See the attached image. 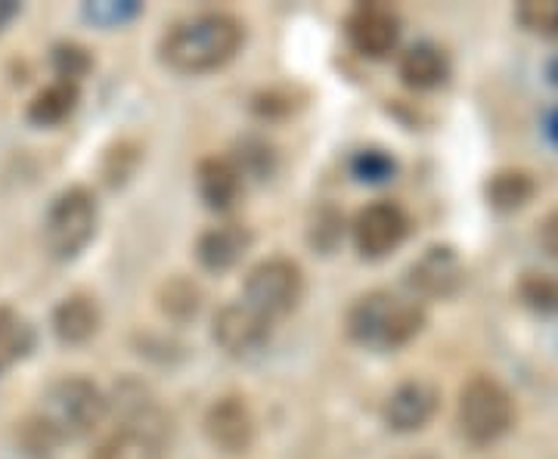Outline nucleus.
<instances>
[{
  "mask_svg": "<svg viewBox=\"0 0 558 459\" xmlns=\"http://www.w3.org/2000/svg\"><path fill=\"white\" fill-rule=\"evenodd\" d=\"M549 78H553V84H558V57L549 62Z\"/></svg>",
  "mask_w": 558,
  "mask_h": 459,
  "instance_id": "obj_30",
  "label": "nucleus"
},
{
  "mask_svg": "<svg viewBox=\"0 0 558 459\" xmlns=\"http://www.w3.org/2000/svg\"><path fill=\"white\" fill-rule=\"evenodd\" d=\"M400 459H435V457H425V454H413V457H400Z\"/></svg>",
  "mask_w": 558,
  "mask_h": 459,
  "instance_id": "obj_31",
  "label": "nucleus"
},
{
  "mask_svg": "<svg viewBox=\"0 0 558 459\" xmlns=\"http://www.w3.org/2000/svg\"><path fill=\"white\" fill-rule=\"evenodd\" d=\"M348 38L369 60H385L400 40L398 13L385 3H360L348 16Z\"/></svg>",
  "mask_w": 558,
  "mask_h": 459,
  "instance_id": "obj_11",
  "label": "nucleus"
},
{
  "mask_svg": "<svg viewBox=\"0 0 558 459\" xmlns=\"http://www.w3.org/2000/svg\"><path fill=\"white\" fill-rule=\"evenodd\" d=\"M274 333V323L267 317H260L255 307H248L245 301L227 304L215 314L211 323V336L230 358H248L258 348L267 345Z\"/></svg>",
  "mask_w": 558,
  "mask_h": 459,
  "instance_id": "obj_10",
  "label": "nucleus"
},
{
  "mask_svg": "<svg viewBox=\"0 0 558 459\" xmlns=\"http://www.w3.org/2000/svg\"><path fill=\"white\" fill-rule=\"evenodd\" d=\"M515 420H519L515 400L509 395V388L494 376L478 373L459 388L457 425L465 440L478 447L494 444L515 425Z\"/></svg>",
  "mask_w": 558,
  "mask_h": 459,
  "instance_id": "obj_3",
  "label": "nucleus"
},
{
  "mask_svg": "<svg viewBox=\"0 0 558 459\" xmlns=\"http://www.w3.org/2000/svg\"><path fill=\"white\" fill-rule=\"evenodd\" d=\"M549 134H553V141L558 143V112H553V119H549Z\"/></svg>",
  "mask_w": 558,
  "mask_h": 459,
  "instance_id": "obj_29",
  "label": "nucleus"
},
{
  "mask_svg": "<svg viewBox=\"0 0 558 459\" xmlns=\"http://www.w3.org/2000/svg\"><path fill=\"white\" fill-rule=\"evenodd\" d=\"M248 245H252V233L240 224L208 227L196 240V261L211 274H223L245 258Z\"/></svg>",
  "mask_w": 558,
  "mask_h": 459,
  "instance_id": "obj_14",
  "label": "nucleus"
},
{
  "mask_svg": "<svg viewBox=\"0 0 558 459\" xmlns=\"http://www.w3.org/2000/svg\"><path fill=\"white\" fill-rule=\"evenodd\" d=\"M515 292H519L521 304L531 307L534 314H543V317H556L558 314V277H553V274L527 270L519 277Z\"/></svg>",
  "mask_w": 558,
  "mask_h": 459,
  "instance_id": "obj_23",
  "label": "nucleus"
},
{
  "mask_svg": "<svg viewBox=\"0 0 558 459\" xmlns=\"http://www.w3.org/2000/svg\"><path fill=\"white\" fill-rule=\"evenodd\" d=\"M78 106V84L72 81H53L50 87H44L35 94V100L28 102V121L38 128H53L65 121Z\"/></svg>",
  "mask_w": 558,
  "mask_h": 459,
  "instance_id": "obj_19",
  "label": "nucleus"
},
{
  "mask_svg": "<svg viewBox=\"0 0 558 459\" xmlns=\"http://www.w3.org/2000/svg\"><path fill=\"white\" fill-rule=\"evenodd\" d=\"M38 413L53 425L62 440H81L100 428L109 413V400L90 379L62 376L44 391Z\"/></svg>",
  "mask_w": 558,
  "mask_h": 459,
  "instance_id": "obj_4",
  "label": "nucleus"
},
{
  "mask_svg": "<svg viewBox=\"0 0 558 459\" xmlns=\"http://www.w3.org/2000/svg\"><path fill=\"white\" fill-rule=\"evenodd\" d=\"M534 193H537V180L524 168H502L497 174H490L484 186V196L497 212H519L534 200Z\"/></svg>",
  "mask_w": 558,
  "mask_h": 459,
  "instance_id": "obj_18",
  "label": "nucleus"
},
{
  "mask_svg": "<svg viewBox=\"0 0 558 459\" xmlns=\"http://www.w3.org/2000/svg\"><path fill=\"white\" fill-rule=\"evenodd\" d=\"M100 329V304L87 292H72L53 311V333L62 345H84Z\"/></svg>",
  "mask_w": 558,
  "mask_h": 459,
  "instance_id": "obj_16",
  "label": "nucleus"
},
{
  "mask_svg": "<svg viewBox=\"0 0 558 459\" xmlns=\"http://www.w3.org/2000/svg\"><path fill=\"white\" fill-rule=\"evenodd\" d=\"M440 407V388L428 379L400 382L385 403V422L391 432L410 435L422 432L428 422L435 420Z\"/></svg>",
  "mask_w": 558,
  "mask_h": 459,
  "instance_id": "obj_12",
  "label": "nucleus"
},
{
  "mask_svg": "<svg viewBox=\"0 0 558 459\" xmlns=\"http://www.w3.org/2000/svg\"><path fill=\"white\" fill-rule=\"evenodd\" d=\"M53 69H57L60 81L78 84V78L90 72V53L78 44H60V47H53Z\"/></svg>",
  "mask_w": 558,
  "mask_h": 459,
  "instance_id": "obj_26",
  "label": "nucleus"
},
{
  "mask_svg": "<svg viewBox=\"0 0 558 459\" xmlns=\"http://www.w3.org/2000/svg\"><path fill=\"white\" fill-rule=\"evenodd\" d=\"M515 20L539 38H558V0H524L515 7Z\"/></svg>",
  "mask_w": 558,
  "mask_h": 459,
  "instance_id": "obj_25",
  "label": "nucleus"
},
{
  "mask_svg": "<svg viewBox=\"0 0 558 459\" xmlns=\"http://www.w3.org/2000/svg\"><path fill=\"white\" fill-rule=\"evenodd\" d=\"M202 307V292L199 286L193 280H186V277H168V280L161 282L159 289V311L165 317L178 319H193L199 314Z\"/></svg>",
  "mask_w": 558,
  "mask_h": 459,
  "instance_id": "obj_21",
  "label": "nucleus"
},
{
  "mask_svg": "<svg viewBox=\"0 0 558 459\" xmlns=\"http://www.w3.org/2000/svg\"><path fill=\"white\" fill-rule=\"evenodd\" d=\"M400 81L413 90H435L450 75V60L438 44L422 40L400 57Z\"/></svg>",
  "mask_w": 558,
  "mask_h": 459,
  "instance_id": "obj_17",
  "label": "nucleus"
},
{
  "mask_svg": "<svg viewBox=\"0 0 558 459\" xmlns=\"http://www.w3.org/2000/svg\"><path fill=\"white\" fill-rule=\"evenodd\" d=\"M97 233V200L87 186L62 190L44 220V245L57 261L78 258Z\"/></svg>",
  "mask_w": 558,
  "mask_h": 459,
  "instance_id": "obj_5",
  "label": "nucleus"
},
{
  "mask_svg": "<svg viewBox=\"0 0 558 459\" xmlns=\"http://www.w3.org/2000/svg\"><path fill=\"white\" fill-rule=\"evenodd\" d=\"M304 299V274L292 258H264L245 277V304L270 323L289 317Z\"/></svg>",
  "mask_w": 558,
  "mask_h": 459,
  "instance_id": "obj_6",
  "label": "nucleus"
},
{
  "mask_svg": "<svg viewBox=\"0 0 558 459\" xmlns=\"http://www.w3.org/2000/svg\"><path fill=\"white\" fill-rule=\"evenodd\" d=\"M32 348V329L10 304H0V373L10 370Z\"/></svg>",
  "mask_w": 558,
  "mask_h": 459,
  "instance_id": "obj_22",
  "label": "nucleus"
},
{
  "mask_svg": "<svg viewBox=\"0 0 558 459\" xmlns=\"http://www.w3.org/2000/svg\"><path fill=\"white\" fill-rule=\"evenodd\" d=\"M16 440H20V447L32 459H50L60 450L62 444L60 435L53 432V425L44 420L40 413H32V416H25V420L20 422Z\"/></svg>",
  "mask_w": 558,
  "mask_h": 459,
  "instance_id": "obj_24",
  "label": "nucleus"
},
{
  "mask_svg": "<svg viewBox=\"0 0 558 459\" xmlns=\"http://www.w3.org/2000/svg\"><path fill=\"white\" fill-rule=\"evenodd\" d=\"M116 413L121 416V428H134L149 438L168 444L171 435V416L161 410V403L137 382H121L116 391Z\"/></svg>",
  "mask_w": 558,
  "mask_h": 459,
  "instance_id": "obj_13",
  "label": "nucleus"
},
{
  "mask_svg": "<svg viewBox=\"0 0 558 459\" xmlns=\"http://www.w3.org/2000/svg\"><path fill=\"white\" fill-rule=\"evenodd\" d=\"M354 245L363 258H385L410 237V215L391 200L369 202L354 218Z\"/></svg>",
  "mask_w": 558,
  "mask_h": 459,
  "instance_id": "obj_7",
  "label": "nucleus"
},
{
  "mask_svg": "<svg viewBox=\"0 0 558 459\" xmlns=\"http://www.w3.org/2000/svg\"><path fill=\"white\" fill-rule=\"evenodd\" d=\"M539 245L546 249V255L549 258L558 261V208L556 212H549L543 224H539Z\"/></svg>",
  "mask_w": 558,
  "mask_h": 459,
  "instance_id": "obj_27",
  "label": "nucleus"
},
{
  "mask_svg": "<svg viewBox=\"0 0 558 459\" xmlns=\"http://www.w3.org/2000/svg\"><path fill=\"white\" fill-rule=\"evenodd\" d=\"M425 323H428V314L422 301L400 299L395 292L373 289L348 307L344 329L351 341H357L363 348L395 351L416 339L425 329Z\"/></svg>",
  "mask_w": 558,
  "mask_h": 459,
  "instance_id": "obj_2",
  "label": "nucleus"
},
{
  "mask_svg": "<svg viewBox=\"0 0 558 459\" xmlns=\"http://www.w3.org/2000/svg\"><path fill=\"white\" fill-rule=\"evenodd\" d=\"M360 165H363V174L369 180L388 178V174L395 171V161H388L385 156H379V153H366V156L360 159Z\"/></svg>",
  "mask_w": 558,
  "mask_h": 459,
  "instance_id": "obj_28",
  "label": "nucleus"
},
{
  "mask_svg": "<svg viewBox=\"0 0 558 459\" xmlns=\"http://www.w3.org/2000/svg\"><path fill=\"white\" fill-rule=\"evenodd\" d=\"M196 186H199L202 202L215 212H227L233 202L240 200L242 171L240 165L227 156H205L196 168Z\"/></svg>",
  "mask_w": 558,
  "mask_h": 459,
  "instance_id": "obj_15",
  "label": "nucleus"
},
{
  "mask_svg": "<svg viewBox=\"0 0 558 459\" xmlns=\"http://www.w3.org/2000/svg\"><path fill=\"white\" fill-rule=\"evenodd\" d=\"M245 44V25L230 13H196L174 22L159 44V57L180 75H205L233 60Z\"/></svg>",
  "mask_w": 558,
  "mask_h": 459,
  "instance_id": "obj_1",
  "label": "nucleus"
},
{
  "mask_svg": "<svg viewBox=\"0 0 558 459\" xmlns=\"http://www.w3.org/2000/svg\"><path fill=\"white\" fill-rule=\"evenodd\" d=\"M407 286L422 299H453L465 286V264H462L453 245H428L407 267Z\"/></svg>",
  "mask_w": 558,
  "mask_h": 459,
  "instance_id": "obj_8",
  "label": "nucleus"
},
{
  "mask_svg": "<svg viewBox=\"0 0 558 459\" xmlns=\"http://www.w3.org/2000/svg\"><path fill=\"white\" fill-rule=\"evenodd\" d=\"M202 425H205V438L223 454H245L258 435L255 413H252L248 400L240 395H223L215 400Z\"/></svg>",
  "mask_w": 558,
  "mask_h": 459,
  "instance_id": "obj_9",
  "label": "nucleus"
},
{
  "mask_svg": "<svg viewBox=\"0 0 558 459\" xmlns=\"http://www.w3.org/2000/svg\"><path fill=\"white\" fill-rule=\"evenodd\" d=\"M87 459H165V440L119 425L109 438L94 447Z\"/></svg>",
  "mask_w": 558,
  "mask_h": 459,
  "instance_id": "obj_20",
  "label": "nucleus"
}]
</instances>
